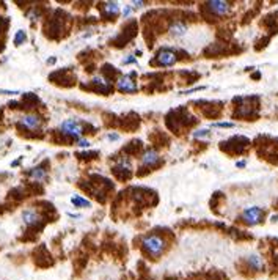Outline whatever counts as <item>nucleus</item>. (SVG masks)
<instances>
[{
	"instance_id": "1",
	"label": "nucleus",
	"mask_w": 278,
	"mask_h": 280,
	"mask_svg": "<svg viewBox=\"0 0 278 280\" xmlns=\"http://www.w3.org/2000/svg\"><path fill=\"white\" fill-rule=\"evenodd\" d=\"M142 246L153 258H157L164 254V250L167 247V242L159 235H146V236L142 238Z\"/></svg>"
},
{
	"instance_id": "2",
	"label": "nucleus",
	"mask_w": 278,
	"mask_h": 280,
	"mask_svg": "<svg viewBox=\"0 0 278 280\" xmlns=\"http://www.w3.org/2000/svg\"><path fill=\"white\" fill-rule=\"evenodd\" d=\"M17 125L25 131H40L43 126V118L36 114H24L17 120Z\"/></svg>"
},
{
	"instance_id": "3",
	"label": "nucleus",
	"mask_w": 278,
	"mask_h": 280,
	"mask_svg": "<svg viewBox=\"0 0 278 280\" xmlns=\"http://www.w3.org/2000/svg\"><path fill=\"white\" fill-rule=\"evenodd\" d=\"M60 133L64 136H69V137L80 139L83 136V128L74 120H64L60 125Z\"/></svg>"
},
{
	"instance_id": "4",
	"label": "nucleus",
	"mask_w": 278,
	"mask_h": 280,
	"mask_svg": "<svg viewBox=\"0 0 278 280\" xmlns=\"http://www.w3.org/2000/svg\"><path fill=\"white\" fill-rule=\"evenodd\" d=\"M263 217H264V211L259 207H250L242 212V219L248 225H256V223L263 220Z\"/></svg>"
},
{
	"instance_id": "5",
	"label": "nucleus",
	"mask_w": 278,
	"mask_h": 280,
	"mask_svg": "<svg viewBox=\"0 0 278 280\" xmlns=\"http://www.w3.org/2000/svg\"><path fill=\"white\" fill-rule=\"evenodd\" d=\"M178 62V57L176 54L170 49H161L157 52V65L159 67H173V65Z\"/></svg>"
},
{
	"instance_id": "6",
	"label": "nucleus",
	"mask_w": 278,
	"mask_h": 280,
	"mask_svg": "<svg viewBox=\"0 0 278 280\" xmlns=\"http://www.w3.org/2000/svg\"><path fill=\"white\" fill-rule=\"evenodd\" d=\"M208 6V10L212 13V14H216V16H225L229 13L231 10V6L228 2H225V0H212V2H208L206 3Z\"/></svg>"
},
{
	"instance_id": "7",
	"label": "nucleus",
	"mask_w": 278,
	"mask_h": 280,
	"mask_svg": "<svg viewBox=\"0 0 278 280\" xmlns=\"http://www.w3.org/2000/svg\"><path fill=\"white\" fill-rule=\"evenodd\" d=\"M22 220H24L25 225L35 227V225H38V223H41L43 217L35 208H27V210L22 211Z\"/></svg>"
},
{
	"instance_id": "8",
	"label": "nucleus",
	"mask_w": 278,
	"mask_h": 280,
	"mask_svg": "<svg viewBox=\"0 0 278 280\" xmlns=\"http://www.w3.org/2000/svg\"><path fill=\"white\" fill-rule=\"evenodd\" d=\"M116 88L123 93H135L138 90L135 80L131 76H121L116 80Z\"/></svg>"
},
{
	"instance_id": "9",
	"label": "nucleus",
	"mask_w": 278,
	"mask_h": 280,
	"mask_svg": "<svg viewBox=\"0 0 278 280\" xmlns=\"http://www.w3.org/2000/svg\"><path fill=\"white\" fill-rule=\"evenodd\" d=\"M168 33L171 36H176V38H181V36H184L185 33H187V24L182 22V21H174L168 27Z\"/></svg>"
},
{
	"instance_id": "10",
	"label": "nucleus",
	"mask_w": 278,
	"mask_h": 280,
	"mask_svg": "<svg viewBox=\"0 0 278 280\" xmlns=\"http://www.w3.org/2000/svg\"><path fill=\"white\" fill-rule=\"evenodd\" d=\"M156 162H159V153L156 150H146L143 154H142V164L146 165V167H151L154 165Z\"/></svg>"
},
{
	"instance_id": "11",
	"label": "nucleus",
	"mask_w": 278,
	"mask_h": 280,
	"mask_svg": "<svg viewBox=\"0 0 278 280\" xmlns=\"http://www.w3.org/2000/svg\"><path fill=\"white\" fill-rule=\"evenodd\" d=\"M247 265L248 268L255 271V273H261V271L264 269V263H263V258L259 255H250L247 258Z\"/></svg>"
},
{
	"instance_id": "12",
	"label": "nucleus",
	"mask_w": 278,
	"mask_h": 280,
	"mask_svg": "<svg viewBox=\"0 0 278 280\" xmlns=\"http://www.w3.org/2000/svg\"><path fill=\"white\" fill-rule=\"evenodd\" d=\"M121 11V6H119L116 2H106L103 3V13L107 16H116Z\"/></svg>"
},
{
	"instance_id": "13",
	"label": "nucleus",
	"mask_w": 278,
	"mask_h": 280,
	"mask_svg": "<svg viewBox=\"0 0 278 280\" xmlns=\"http://www.w3.org/2000/svg\"><path fill=\"white\" fill-rule=\"evenodd\" d=\"M29 176L33 181H44L48 178V170L43 169V167H35V169L29 172Z\"/></svg>"
},
{
	"instance_id": "14",
	"label": "nucleus",
	"mask_w": 278,
	"mask_h": 280,
	"mask_svg": "<svg viewBox=\"0 0 278 280\" xmlns=\"http://www.w3.org/2000/svg\"><path fill=\"white\" fill-rule=\"evenodd\" d=\"M71 202H72V205H76V207H82V208H88L90 207V200H87V199H83V197H80V195H74V197L71 199Z\"/></svg>"
},
{
	"instance_id": "15",
	"label": "nucleus",
	"mask_w": 278,
	"mask_h": 280,
	"mask_svg": "<svg viewBox=\"0 0 278 280\" xmlns=\"http://www.w3.org/2000/svg\"><path fill=\"white\" fill-rule=\"evenodd\" d=\"M13 41H14L16 46H22L27 41V33L24 30H17L16 35H14V38H13Z\"/></svg>"
},
{
	"instance_id": "16",
	"label": "nucleus",
	"mask_w": 278,
	"mask_h": 280,
	"mask_svg": "<svg viewBox=\"0 0 278 280\" xmlns=\"http://www.w3.org/2000/svg\"><path fill=\"white\" fill-rule=\"evenodd\" d=\"M193 139H201V137H208L209 136V129H198L192 134Z\"/></svg>"
},
{
	"instance_id": "17",
	"label": "nucleus",
	"mask_w": 278,
	"mask_h": 280,
	"mask_svg": "<svg viewBox=\"0 0 278 280\" xmlns=\"http://www.w3.org/2000/svg\"><path fill=\"white\" fill-rule=\"evenodd\" d=\"M27 17H29L30 21H38L40 19V13L36 10H30L29 13H27Z\"/></svg>"
},
{
	"instance_id": "18",
	"label": "nucleus",
	"mask_w": 278,
	"mask_h": 280,
	"mask_svg": "<svg viewBox=\"0 0 278 280\" xmlns=\"http://www.w3.org/2000/svg\"><path fill=\"white\" fill-rule=\"evenodd\" d=\"M214 128H234V123H229V121H222V123H214Z\"/></svg>"
},
{
	"instance_id": "19",
	"label": "nucleus",
	"mask_w": 278,
	"mask_h": 280,
	"mask_svg": "<svg viewBox=\"0 0 278 280\" xmlns=\"http://www.w3.org/2000/svg\"><path fill=\"white\" fill-rule=\"evenodd\" d=\"M77 146H80V148H88V146H90V142H88L87 139L80 137V139H77Z\"/></svg>"
},
{
	"instance_id": "20",
	"label": "nucleus",
	"mask_w": 278,
	"mask_h": 280,
	"mask_svg": "<svg viewBox=\"0 0 278 280\" xmlns=\"http://www.w3.org/2000/svg\"><path fill=\"white\" fill-rule=\"evenodd\" d=\"M132 11H134V8H132L131 5H126L124 10H123V16H124V17H129V16L132 14Z\"/></svg>"
},
{
	"instance_id": "21",
	"label": "nucleus",
	"mask_w": 278,
	"mask_h": 280,
	"mask_svg": "<svg viewBox=\"0 0 278 280\" xmlns=\"http://www.w3.org/2000/svg\"><path fill=\"white\" fill-rule=\"evenodd\" d=\"M0 93H3V95H19V91H16V90H13V91H10V90H0Z\"/></svg>"
},
{
	"instance_id": "22",
	"label": "nucleus",
	"mask_w": 278,
	"mask_h": 280,
	"mask_svg": "<svg viewBox=\"0 0 278 280\" xmlns=\"http://www.w3.org/2000/svg\"><path fill=\"white\" fill-rule=\"evenodd\" d=\"M124 63H134V65H135V63H137V60L132 57V55H129V59H126V60H124Z\"/></svg>"
},
{
	"instance_id": "23",
	"label": "nucleus",
	"mask_w": 278,
	"mask_h": 280,
	"mask_svg": "<svg viewBox=\"0 0 278 280\" xmlns=\"http://www.w3.org/2000/svg\"><path fill=\"white\" fill-rule=\"evenodd\" d=\"M107 139H109V140H118V134H109Z\"/></svg>"
},
{
	"instance_id": "24",
	"label": "nucleus",
	"mask_w": 278,
	"mask_h": 280,
	"mask_svg": "<svg viewBox=\"0 0 278 280\" xmlns=\"http://www.w3.org/2000/svg\"><path fill=\"white\" fill-rule=\"evenodd\" d=\"M236 165H237V167H245V162H244V161H240V162H237Z\"/></svg>"
},
{
	"instance_id": "25",
	"label": "nucleus",
	"mask_w": 278,
	"mask_h": 280,
	"mask_svg": "<svg viewBox=\"0 0 278 280\" xmlns=\"http://www.w3.org/2000/svg\"><path fill=\"white\" fill-rule=\"evenodd\" d=\"M106 280H113V279H106Z\"/></svg>"
}]
</instances>
